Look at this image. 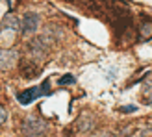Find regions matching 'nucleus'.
Segmentation results:
<instances>
[{"label": "nucleus", "instance_id": "f03ea898", "mask_svg": "<svg viewBox=\"0 0 152 137\" xmlns=\"http://www.w3.org/2000/svg\"><path fill=\"white\" fill-rule=\"evenodd\" d=\"M48 130V124L43 119L37 117H26L22 122V133L24 137H43Z\"/></svg>", "mask_w": 152, "mask_h": 137}, {"label": "nucleus", "instance_id": "423d86ee", "mask_svg": "<svg viewBox=\"0 0 152 137\" xmlns=\"http://www.w3.org/2000/svg\"><path fill=\"white\" fill-rule=\"evenodd\" d=\"M93 128H95L93 115H91V113H82V115L78 117V120H76V130H78L80 133H89Z\"/></svg>", "mask_w": 152, "mask_h": 137}, {"label": "nucleus", "instance_id": "1a4fd4ad", "mask_svg": "<svg viewBox=\"0 0 152 137\" xmlns=\"http://www.w3.org/2000/svg\"><path fill=\"white\" fill-rule=\"evenodd\" d=\"M58 83H59V85H69V83H74V76L72 74H67V76H63V78H59Z\"/></svg>", "mask_w": 152, "mask_h": 137}, {"label": "nucleus", "instance_id": "7ed1b4c3", "mask_svg": "<svg viewBox=\"0 0 152 137\" xmlns=\"http://www.w3.org/2000/svg\"><path fill=\"white\" fill-rule=\"evenodd\" d=\"M43 95H50V82L48 80H45L39 87H30V89L24 91V93H19L17 95V100L22 106H28V104H32L35 98H39Z\"/></svg>", "mask_w": 152, "mask_h": 137}, {"label": "nucleus", "instance_id": "9d476101", "mask_svg": "<svg viewBox=\"0 0 152 137\" xmlns=\"http://www.w3.org/2000/svg\"><path fill=\"white\" fill-rule=\"evenodd\" d=\"M6 119H7V113H6V109L2 108V106H0V126L6 122Z\"/></svg>", "mask_w": 152, "mask_h": 137}, {"label": "nucleus", "instance_id": "6e6552de", "mask_svg": "<svg viewBox=\"0 0 152 137\" xmlns=\"http://www.w3.org/2000/svg\"><path fill=\"white\" fill-rule=\"evenodd\" d=\"M139 34H141V37H139L141 41L150 39V37H152V22H143V24H141V30H139Z\"/></svg>", "mask_w": 152, "mask_h": 137}, {"label": "nucleus", "instance_id": "20e7f679", "mask_svg": "<svg viewBox=\"0 0 152 137\" xmlns=\"http://www.w3.org/2000/svg\"><path fill=\"white\" fill-rule=\"evenodd\" d=\"M19 54L15 50H7V48H0V71H11L17 65Z\"/></svg>", "mask_w": 152, "mask_h": 137}, {"label": "nucleus", "instance_id": "39448f33", "mask_svg": "<svg viewBox=\"0 0 152 137\" xmlns=\"http://www.w3.org/2000/svg\"><path fill=\"white\" fill-rule=\"evenodd\" d=\"M39 15H35V13H26L24 15V19H22V26H20V32L28 35V34H34L37 26H39Z\"/></svg>", "mask_w": 152, "mask_h": 137}, {"label": "nucleus", "instance_id": "0eeeda50", "mask_svg": "<svg viewBox=\"0 0 152 137\" xmlns=\"http://www.w3.org/2000/svg\"><path fill=\"white\" fill-rule=\"evenodd\" d=\"M37 72H39V67L34 65V59H28L22 63V74L26 78H34V76H37Z\"/></svg>", "mask_w": 152, "mask_h": 137}, {"label": "nucleus", "instance_id": "f8f14e48", "mask_svg": "<svg viewBox=\"0 0 152 137\" xmlns=\"http://www.w3.org/2000/svg\"><path fill=\"white\" fill-rule=\"evenodd\" d=\"M95 137H110V133H106V132H104V133H98V135H95Z\"/></svg>", "mask_w": 152, "mask_h": 137}, {"label": "nucleus", "instance_id": "f257e3e1", "mask_svg": "<svg viewBox=\"0 0 152 137\" xmlns=\"http://www.w3.org/2000/svg\"><path fill=\"white\" fill-rule=\"evenodd\" d=\"M20 24H19V19L15 15L7 13L6 17L0 22V41H6V43H11V39H15V35L19 34Z\"/></svg>", "mask_w": 152, "mask_h": 137}, {"label": "nucleus", "instance_id": "9b49d317", "mask_svg": "<svg viewBox=\"0 0 152 137\" xmlns=\"http://www.w3.org/2000/svg\"><path fill=\"white\" fill-rule=\"evenodd\" d=\"M137 108H135V106H126V108H121L119 111H123V113H130V111H135Z\"/></svg>", "mask_w": 152, "mask_h": 137}]
</instances>
